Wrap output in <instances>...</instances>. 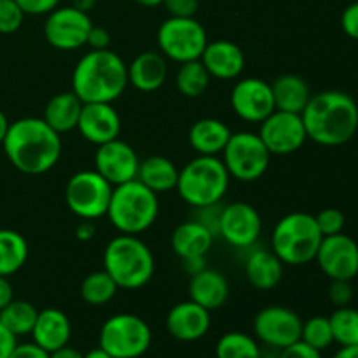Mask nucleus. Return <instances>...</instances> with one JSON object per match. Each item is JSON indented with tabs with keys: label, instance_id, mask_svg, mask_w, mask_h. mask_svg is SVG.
I'll list each match as a JSON object with an SVG mask.
<instances>
[{
	"label": "nucleus",
	"instance_id": "1",
	"mask_svg": "<svg viewBox=\"0 0 358 358\" xmlns=\"http://www.w3.org/2000/svg\"><path fill=\"white\" fill-rule=\"evenodd\" d=\"M2 147L9 163L31 177L48 173L62 157V136L42 117H23L10 122Z\"/></svg>",
	"mask_w": 358,
	"mask_h": 358
},
{
	"label": "nucleus",
	"instance_id": "2",
	"mask_svg": "<svg viewBox=\"0 0 358 358\" xmlns=\"http://www.w3.org/2000/svg\"><path fill=\"white\" fill-rule=\"evenodd\" d=\"M301 117L308 140L324 147H339L355 136L358 105L348 93L334 90L322 91L311 94Z\"/></svg>",
	"mask_w": 358,
	"mask_h": 358
},
{
	"label": "nucleus",
	"instance_id": "3",
	"mask_svg": "<svg viewBox=\"0 0 358 358\" xmlns=\"http://www.w3.org/2000/svg\"><path fill=\"white\" fill-rule=\"evenodd\" d=\"M128 86V65L110 49L86 52L72 72V91L83 103H114Z\"/></svg>",
	"mask_w": 358,
	"mask_h": 358
},
{
	"label": "nucleus",
	"instance_id": "4",
	"mask_svg": "<svg viewBox=\"0 0 358 358\" xmlns=\"http://www.w3.org/2000/svg\"><path fill=\"white\" fill-rule=\"evenodd\" d=\"M103 269L119 289L138 290L152 280L156 262L150 248L138 236L119 234L105 247Z\"/></svg>",
	"mask_w": 358,
	"mask_h": 358
},
{
	"label": "nucleus",
	"instance_id": "5",
	"mask_svg": "<svg viewBox=\"0 0 358 358\" xmlns=\"http://www.w3.org/2000/svg\"><path fill=\"white\" fill-rule=\"evenodd\" d=\"M159 215V199L138 178L112 189L107 217L121 234L145 233Z\"/></svg>",
	"mask_w": 358,
	"mask_h": 358
},
{
	"label": "nucleus",
	"instance_id": "6",
	"mask_svg": "<svg viewBox=\"0 0 358 358\" xmlns=\"http://www.w3.org/2000/svg\"><path fill=\"white\" fill-rule=\"evenodd\" d=\"M229 173L219 156H198L178 170L177 192L189 206L219 205L229 189Z\"/></svg>",
	"mask_w": 358,
	"mask_h": 358
},
{
	"label": "nucleus",
	"instance_id": "7",
	"mask_svg": "<svg viewBox=\"0 0 358 358\" xmlns=\"http://www.w3.org/2000/svg\"><path fill=\"white\" fill-rule=\"evenodd\" d=\"M322 236L315 215L292 212L276 222L271 234V250L287 266L310 264L317 257Z\"/></svg>",
	"mask_w": 358,
	"mask_h": 358
},
{
	"label": "nucleus",
	"instance_id": "8",
	"mask_svg": "<svg viewBox=\"0 0 358 358\" xmlns=\"http://www.w3.org/2000/svg\"><path fill=\"white\" fill-rule=\"evenodd\" d=\"M98 343L112 358H140L152 345V331L138 315L119 313L101 325Z\"/></svg>",
	"mask_w": 358,
	"mask_h": 358
},
{
	"label": "nucleus",
	"instance_id": "9",
	"mask_svg": "<svg viewBox=\"0 0 358 358\" xmlns=\"http://www.w3.org/2000/svg\"><path fill=\"white\" fill-rule=\"evenodd\" d=\"M157 48L166 59L187 63L201 58L208 35L196 17H173L164 20L157 28Z\"/></svg>",
	"mask_w": 358,
	"mask_h": 358
},
{
	"label": "nucleus",
	"instance_id": "10",
	"mask_svg": "<svg viewBox=\"0 0 358 358\" xmlns=\"http://www.w3.org/2000/svg\"><path fill=\"white\" fill-rule=\"evenodd\" d=\"M229 177L240 182H255L268 171L271 154L257 133H233L220 154Z\"/></svg>",
	"mask_w": 358,
	"mask_h": 358
},
{
	"label": "nucleus",
	"instance_id": "11",
	"mask_svg": "<svg viewBox=\"0 0 358 358\" xmlns=\"http://www.w3.org/2000/svg\"><path fill=\"white\" fill-rule=\"evenodd\" d=\"M112 189L96 170L73 173L65 185V201L70 212L80 220H96L107 215Z\"/></svg>",
	"mask_w": 358,
	"mask_h": 358
},
{
	"label": "nucleus",
	"instance_id": "12",
	"mask_svg": "<svg viewBox=\"0 0 358 358\" xmlns=\"http://www.w3.org/2000/svg\"><path fill=\"white\" fill-rule=\"evenodd\" d=\"M91 27L93 21L87 13L73 6H58L45 17L44 37L48 44L58 51H76L86 45Z\"/></svg>",
	"mask_w": 358,
	"mask_h": 358
},
{
	"label": "nucleus",
	"instance_id": "13",
	"mask_svg": "<svg viewBox=\"0 0 358 358\" xmlns=\"http://www.w3.org/2000/svg\"><path fill=\"white\" fill-rule=\"evenodd\" d=\"M303 320L294 310L285 306L262 308L254 318L255 339L262 346L283 350L301 341Z\"/></svg>",
	"mask_w": 358,
	"mask_h": 358
},
{
	"label": "nucleus",
	"instance_id": "14",
	"mask_svg": "<svg viewBox=\"0 0 358 358\" xmlns=\"http://www.w3.org/2000/svg\"><path fill=\"white\" fill-rule=\"evenodd\" d=\"M271 156H290L297 152L308 140L301 114L273 110L257 133Z\"/></svg>",
	"mask_w": 358,
	"mask_h": 358
},
{
	"label": "nucleus",
	"instance_id": "15",
	"mask_svg": "<svg viewBox=\"0 0 358 358\" xmlns=\"http://www.w3.org/2000/svg\"><path fill=\"white\" fill-rule=\"evenodd\" d=\"M262 233V219L255 206L234 201L220 208L219 236L234 248H252Z\"/></svg>",
	"mask_w": 358,
	"mask_h": 358
},
{
	"label": "nucleus",
	"instance_id": "16",
	"mask_svg": "<svg viewBox=\"0 0 358 358\" xmlns=\"http://www.w3.org/2000/svg\"><path fill=\"white\" fill-rule=\"evenodd\" d=\"M315 261L327 278L352 282L358 275V243L345 233L324 236Z\"/></svg>",
	"mask_w": 358,
	"mask_h": 358
},
{
	"label": "nucleus",
	"instance_id": "17",
	"mask_svg": "<svg viewBox=\"0 0 358 358\" xmlns=\"http://www.w3.org/2000/svg\"><path fill=\"white\" fill-rule=\"evenodd\" d=\"M138 166L140 157L136 150L121 138L101 143L94 152V170L114 187L135 180Z\"/></svg>",
	"mask_w": 358,
	"mask_h": 358
},
{
	"label": "nucleus",
	"instance_id": "18",
	"mask_svg": "<svg viewBox=\"0 0 358 358\" xmlns=\"http://www.w3.org/2000/svg\"><path fill=\"white\" fill-rule=\"evenodd\" d=\"M231 108L245 122L261 124L275 110L271 84L259 77H245L238 80L231 90Z\"/></svg>",
	"mask_w": 358,
	"mask_h": 358
},
{
	"label": "nucleus",
	"instance_id": "19",
	"mask_svg": "<svg viewBox=\"0 0 358 358\" xmlns=\"http://www.w3.org/2000/svg\"><path fill=\"white\" fill-rule=\"evenodd\" d=\"M77 129L86 142L98 147L119 138L122 129L121 115L112 103H84Z\"/></svg>",
	"mask_w": 358,
	"mask_h": 358
},
{
	"label": "nucleus",
	"instance_id": "20",
	"mask_svg": "<svg viewBox=\"0 0 358 358\" xmlns=\"http://www.w3.org/2000/svg\"><path fill=\"white\" fill-rule=\"evenodd\" d=\"M210 325V311L191 299L175 304L166 315V331L180 343L199 341L208 334Z\"/></svg>",
	"mask_w": 358,
	"mask_h": 358
},
{
	"label": "nucleus",
	"instance_id": "21",
	"mask_svg": "<svg viewBox=\"0 0 358 358\" xmlns=\"http://www.w3.org/2000/svg\"><path fill=\"white\" fill-rule=\"evenodd\" d=\"M201 63L208 70L212 79L233 80L241 76L245 69V52L234 42L220 38L208 41L201 55Z\"/></svg>",
	"mask_w": 358,
	"mask_h": 358
},
{
	"label": "nucleus",
	"instance_id": "22",
	"mask_svg": "<svg viewBox=\"0 0 358 358\" xmlns=\"http://www.w3.org/2000/svg\"><path fill=\"white\" fill-rule=\"evenodd\" d=\"M215 234L199 220H185L171 233V250L180 261L205 259L212 248Z\"/></svg>",
	"mask_w": 358,
	"mask_h": 358
},
{
	"label": "nucleus",
	"instance_id": "23",
	"mask_svg": "<svg viewBox=\"0 0 358 358\" xmlns=\"http://www.w3.org/2000/svg\"><path fill=\"white\" fill-rule=\"evenodd\" d=\"M30 336L35 345L51 353L69 345L70 338H72V324L62 310L45 308V310L38 311Z\"/></svg>",
	"mask_w": 358,
	"mask_h": 358
},
{
	"label": "nucleus",
	"instance_id": "24",
	"mask_svg": "<svg viewBox=\"0 0 358 358\" xmlns=\"http://www.w3.org/2000/svg\"><path fill=\"white\" fill-rule=\"evenodd\" d=\"M168 79V59L159 51H143L128 65V84L142 93L157 91Z\"/></svg>",
	"mask_w": 358,
	"mask_h": 358
},
{
	"label": "nucleus",
	"instance_id": "25",
	"mask_svg": "<svg viewBox=\"0 0 358 358\" xmlns=\"http://www.w3.org/2000/svg\"><path fill=\"white\" fill-rule=\"evenodd\" d=\"M227 297H229V283L226 276L217 269L205 268L191 276L189 299L205 310H219L227 303Z\"/></svg>",
	"mask_w": 358,
	"mask_h": 358
},
{
	"label": "nucleus",
	"instance_id": "26",
	"mask_svg": "<svg viewBox=\"0 0 358 358\" xmlns=\"http://www.w3.org/2000/svg\"><path fill=\"white\" fill-rule=\"evenodd\" d=\"M233 131L224 121L215 117L198 119L189 129V145L198 156H220Z\"/></svg>",
	"mask_w": 358,
	"mask_h": 358
},
{
	"label": "nucleus",
	"instance_id": "27",
	"mask_svg": "<svg viewBox=\"0 0 358 358\" xmlns=\"http://www.w3.org/2000/svg\"><path fill=\"white\" fill-rule=\"evenodd\" d=\"M245 276L254 289L271 290L282 282L283 262L273 250L257 248L252 250L245 261Z\"/></svg>",
	"mask_w": 358,
	"mask_h": 358
},
{
	"label": "nucleus",
	"instance_id": "28",
	"mask_svg": "<svg viewBox=\"0 0 358 358\" xmlns=\"http://www.w3.org/2000/svg\"><path fill=\"white\" fill-rule=\"evenodd\" d=\"M273 100L276 110L301 114L311 98V90L306 80L296 73H283L271 83Z\"/></svg>",
	"mask_w": 358,
	"mask_h": 358
},
{
	"label": "nucleus",
	"instance_id": "29",
	"mask_svg": "<svg viewBox=\"0 0 358 358\" xmlns=\"http://www.w3.org/2000/svg\"><path fill=\"white\" fill-rule=\"evenodd\" d=\"M83 101L79 100L72 90L63 91V93L55 94L48 101L44 108V121L55 129L56 133H69L77 129L80 110H83Z\"/></svg>",
	"mask_w": 358,
	"mask_h": 358
},
{
	"label": "nucleus",
	"instance_id": "30",
	"mask_svg": "<svg viewBox=\"0 0 358 358\" xmlns=\"http://www.w3.org/2000/svg\"><path fill=\"white\" fill-rule=\"evenodd\" d=\"M136 178L156 194H163V192H170L177 187L178 168L168 157L150 156L140 161Z\"/></svg>",
	"mask_w": 358,
	"mask_h": 358
},
{
	"label": "nucleus",
	"instance_id": "31",
	"mask_svg": "<svg viewBox=\"0 0 358 358\" xmlns=\"http://www.w3.org/2000/svg\"><path fill=\"white\" fill-rule=\"evenodd\" d=\"M28 261V241L17 231L0 229V276H13Z\"/></svg>",
	"mask_w": 358,
	"mask_h": 358
},
{
	"label": "nucleus",
	"instance_id": "32",
	"mask_svg": "<svg viewBox=\"0 0 358 358\" xmlns=\"http://www.w3.org/2000/svg\"><path fill=\"white\" fill-rule=\"evenodd\" d=\"M210 80H212V77H210L208 70L205 69L201 59L180 63L177 76H175L177 90L187 98H199L201 94H205V91L210 86Z\"/></svg>",
	"mask_w": 358,
	"mask_h": 358
},
{
	"label": "nucleus",
	"instance_id": "33",
	"mask_svg": "<svg viewBox=\"0 0 358 358\" xmlns=\"http://www.w3.org/2000/svg\"><path fill=\"white\" fill-rule=\"evenodd\" d=\"M38 310L28 301L13 299L3 310H0V322L13 332L16 338L30 336L37 320Z\"/></svg>",
	"mask_w": 358,
	"mask_h": 358
},
{
	"label": "nucleus",
	"instance_id": "34",
	"mask_svg": "<svg viewBox=\"0 0 358 358\" xmlns=\"http://www.w3.org/2000/svg\"><path fill=\"white\" fill-rule=\"evenodd\" d=\"M117 290V283L105 269L90 273L80 283V297L90 306H103L110 303Z\"/></svg>",
	"mask_w": 358,
	"mask_h": 358
},
{
	"label": "nucleus",
	"instance_id": "35",
	"mask_svg": "<svg viewBox=\"0 0 358 358\" xmlns=\"http://www.w3.org/2000/svg\"><path fill=\"white\" fill-rule=\"evenodd\" d=\"M215 358H262L261 343L245 332H227L217 341Z\"/></svg>",
	"mask_w": 358,
	"mask_h": 358
},
{
	"label": "nucleus",
	"instance_id": "36",
	"mask_svg": "<svg viewBox=\"0 0 358 358\" xmlns=\"http://www.w3.org/2000/svg\"><path fill=\"white\" fill-rule=\"evenodd\" d=\"M329 320H331L334 343L341 346L358 345V310L350 306L336 308Z\"/></svg>",
	"mask_w": 358,
	"mask_h": 358
},
{
	"label": "nucleus",
	"instance_id": "37",
	"mask_svg": "<svg viewBox=\"0 0 358 358\" xmlns=\"http://www.w3.org/2000/svg\"><path fill=\"white\" fill-rule=\"evenodd\" d=\"M301 341L306 343L311 348L324 352L329 346L334 343V336H332V327L329 317H311L306 322H303V329H301Z\"/></svg>",
	"mask_w": 358,
	"mask_h": 358
},
{
	"label": "nucleus",
	"instance_id": "38",
	"mask_svg": "<svg viewBox=\"0 0 358 358\" xmlns=\"http://www.w3.org/2000/svg\"><path fill=\"white\" fill-rule=\"evenodd\" d=\"M24 20V13L16 0H0V34H16Z\"/></svg>",
	"mask_w": 358,
	"mask_h": 358
},
{
	"label": "nucleus",
	"instance_id": "39",
	"mask_svg": "<svg viewBox=\"0 0 358 358\" xmlns=\"http://www.w3.org/2000/svg\"><path fill=\"white\" fill-rule=\"evenodd\" d=\"M317 226L320 229L322 236H332V234H339L345 229V213L338 208H324L315 215Z\"/></svg>",
	"mask_w": 358,
	"mask_h": 358
},
{
	"label": "nucleus",
	"instance_id": "40",
	"mask_svg": "<svg viewBox=\"0 0 358 358\" xmlns=\"http://www.w3.org/2000/svg\"><path fill=\"white\" fill-rule=\"evenodd\" d=\"M329 299L336 308L350 306L353 299V287L348 280H331L329 287Z\"/></svg>",
	"mask_w": 358,
	"mask_h": 358
},
{
	"label": "nucleus",
	"instance_id": "41",
	"mask_svg": "<svg viewBox=\"0 0 358 358\" xmlns=\"http://www.w3.org/2000/svg\"><path fill=\"white\" fill-rule=\"evenodd\" d=\"M24 16H48L59 6V0H16Z\"/></svg>",
	"mask_w": 358,
	"mask_h": 358
},
{
	"label": "nucleus",
	"instance_id": "42",
	"mask_svg": "<svg viewBox=\"0 0 358 358\" xmlns=\"http://www.w3.org/2000/svg\"><path fill=\"white\" fill-rule=\"evenodd\" d=\"M168 14L173 17H194L198 13L199 0H164Z\"/></svg>",
	"mask_w": 358,
	"mask_h": 358
},
{
	"label": "nucleus",
	"instance_id": "43",
	"mask_svg": "<svg viewBox=\"0 0 358 358\" xmlns=\"http://www.w3.org/2000/svg\"><path fill=\"white\" fill-rule=\"evenodd\" d=\"M341 28L350 38L358 41V0L346 6L341 13Z\"/></svg>",
	"mask_w": 358,
	"mask_h": 358
},
{
	"label": "nucleus",
	"instance_id": "44",
	"mask_svg": "<svg viewBox=\"0 0 358 358\" xmlns=\"http://www.w3.org/2000/svg\"><path fill=\"white\" fill-rule=\"evenodd\" d=\"M276 358H322V352L311 348L306 343L297 341L294 345L287 346V348L280 350L278 357Z\"/></svg>",
	"mask_w": 358,
	"mask_h": 358
},
{
	"label": "nucleus",
	"instance_id": "45",
	"mask_svg": "<svg viewBox=\"0 0 358 358\" xmlns=\"http://www.w3.org/2000/svg\"><path fill=\"white\" fill-rule=\"evenodd\" d=\"M86 45H90L91 51H101V49H108V45H110V34H108L107 28L93 24L90 30V34H87Z\"/></svg>",
	"mask_w": 358,
	"mask_h": 358
},
{
	"label": "nucleus",
	"instance_id": "46",
	"mask_svg": "<svg viewBox=\"0 0 358 358\" xmlns=\"http://www.w3.org/2000/svg\"><path fill=\"white\" fill-rule=\"evenodd\" d=\"M9 358H49V353L45 350H42L41 346L35 345L34 341L23 343V345L17 343Z\"/></svg>",
	"mask_w": 358,
	"mask_h": 358
},
{
	"label": "nucleus",
	"instance_id": "47",
	"mask_svg": "<svg viewBox=\"0 0 358 358\" xmlns=\"http://www.w3.org/2000/svg\"><path fill=\"white\" fill-rule=\"evenodd\" d=\"M17 338L0 322V358H9L13 350L16 348Z\"/></svg>",
	"mask_w": 358,
	"mask_h": 358
},
{
	"label": "nucleus",
	"instance_id": "48",
	"mask_svg": "<svg viewBox=\"0 0 358 358\" xmlns=\"http://www.w3.org/2000/svg\"><path fill=\"white\" fill-rule=\"evenodd\" d=\"M96 234V226L93 220H83L79 226L76 227V238L79 241H91Z\"/></svg>",
	"mask_w": 358,
	"mask_h": 358
},
{
	"label": "nucleus",
	"instance_id": "49",
	"mask_svg": "<svg viewBox=\"0 0 358 358\" xmlns=\"http://www.w3.org/2000/svg\"><path fill=\"white\" fill-rule=\"evenodd\" d=\"M14 299V290L7 276H0V310L7 306Z\"/></svg>",
	"mask_w": 358,
	"mask_h": 358
},
{
	"label": "nucleus",
	"instance_id": "50",
	"mask_svg": "<svg viewBox=\"0 0 358 358\" xmlns=\"http://www.w3.org/2000/svg\"><path fill=\"white\" fill-rule=\"evenodd\" d=\"M84 355L79 352L77 348H73V346H62V348L55 350V352L49 353V358H83Z\"/></svg>",
	"mask_w": 358,
	"mask_h": 358
},
{
	"label": "nucleus",
	"instance_id": "51",
	"mask_svg": "<svg viewBox=\"0 0 358 358\" xmlns=\"http://www.w3.org/2000/svg\"><path fill=\"white\" fill-rule=\"evenodd\" d=\"M182 264H184V269L191 276L196 275V273H199V271H201V269L206 268L205 259H189V261H182Z\"/></svg>",
	"mask_w": 358,
	"mask_h": 358
},
{
	"label": "nucleus",
	"instance_id": "52",
	"mask_svg": "<svg viewBox=\"0 0 358 358\" xmlns=\"http://www.w3.org/2000/svg\"><path fill=\"white\" fill-rule=\"evenodd\" d=\"M332 358H358V345L355 346H341Z\"/></svg>",
	"mask_w": 358,
	"mask_h": 358
},
{
	"label": "nucleus",
	"instance_id": "53",
	"mask_svg": "<svg viewBox=\"0 0 358 358\" xmlns=\"http://www.w3.org/2000/svg\"><path fill=\"white\" fill-rule=\"evenodd\" d=\"M96 2H98V0H73L72 6L76 7V9L83 10V13L90 14V10L93 9L94 6H96Z\"/></svg>",
	"mask_w": 358,
	"mask_h": 358
},
{
	"label": "nucleus",
	"instance_id": "54",
	"mask_svg": "<svg viewBox=\"0 0 358 358\" xmlns=\"http://www.w3.org/2000/svg\"><path fill=\"white\" fill-rule=\"evenodd\" d=\"M9 126H10L9 119H7V115L3 114L2 110H0V145H2L3 138H6L7 129H9Z\"/></svg>",
	"mask_w": 358,
	"mask_h": 358
},
{
	"label": "nucleus",
	"instance_id": "55",
	"mask_svg": "<svg viewBox=\"0 0 358 358\" xmlns=\"http://www.w3.org/2000/svg\"><path fill=\"white\" fill-rule=\"evenodd\" d=\"M83 358H112V357L108 355L107 352H103V350H101L100 346H98V348H94V350H91V352L84 353Z\"/></svg>",
	"mask_w": 358,
	"mask_h": 358
},
{
	"label": "nucleus",
	"instance_id": "56",
	"mask_svg": "<svg viewBox=\"0 0 358 358\" xmlns=\"http://www.w3.org/2000/svg\"><path fill=\"white\" fill-rule=\"evenodd\" d=\"M133 2H136L142 7H157V6H163L164 0H133Z\"/></svg>",
	"mask_w": 358,
	"mask_h": 358
}]
</instances>
